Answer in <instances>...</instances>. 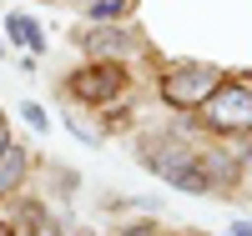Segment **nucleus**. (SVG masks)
Here are the masks:
<instances>
[{
	"mask_svg": "<svg viewBox=\"0 0 252 236\" xmlns=\"http://www.w3.org/2000/svg\"><path fill=\"white\" fill-rule=\"evenodd\" d=\"M217 71L202 66V60H187V66H177L172 76H161V101L166 105H207V96L217 91Z\"/></svg>",
	"mask_w": 252,
	"mask_h": 236,
	"instance_id": "7ed1b4c3",
	"label": "nucleus"
},
{
	"mask_svg": "<svg viewBox=\"0 0 252 236\" xmlns=\"http://www.w3.org/2000/svg\"><path fill=\"white\" fill-rule=\"evenodd\" d=\"M121 85H126V71L116 66V60H91L86 71H76L71 96H81L86 105H106V101L121 96Z\"/></svg>",
	"mask_w": 252,
	"mask_h": 236,
	"instance_id": "20e7f679",
	"label": "nucleus"
},
{
	"mask_svg": "<svg viewBox=\"0 0 252 236\" xmlns=\"http://www.w3.org/2000/svg\"><path fill=\"white\" fill-rule=\"evenodd\" d=\"M131 0H86V15L91 20H111V15H126Z\"/></svg>",
	"mask_w": 252,
	"mask_h": 236,
	"instance_id": "6e6552de",
	"label": "nucleus"
},
{
	"mask_svg": "<svg viewBox=\"0 0 252 236\" xmlns=\"http://www.w3.org/2000/svg\"><path fill=\"white\" fill-rule=\"evenodd\" d=\"M5 30H10L26 51H46V35H40V26H35L31 15H10V20H5Z\"/></svg>",
	"mask_w": 252,
	"mask_h": 236,
	"instance_id": "0eeeda50",
	"label": "nucleus"
},
{
	"mask_svg": "<svg viewBox=\"0 0 252 236\" xmlns=\"http://www.w3.org/2000/svg\"><path fill=\"white\" fill-rule=\"evenodd\" d=\"M121 236H157L152 226H131V231H121Z\"/></svg>",
	"mask_w": 252,
	"mask_h": 236,
	"instance_id": "f8f14e48",
	"label": "nucleus"
},
{
	"mask_svg": "<svg viewBox=\"0 0 252 236\" xmlns=\"http://www.w3.org/2000/svg\"><path fill=\"white\" fill-rule=\"evenodd\" d=\"M207 126L212 131H252V91L247 85H237V80H222L212 96H207Z\"/></svg>",
	"mask_w": 252,
	"mask_h": 236,
	"instance_id": "f03ea898",
	"label": "nucleus"
},
{
	"mask_svg": "<svg viewBox=\"0 0 252 236\" xmlns=\"http://www.w3.org/2000/svg\"><path fill=\"white\" fill-rule=\"evenodd\" d=\"M10 151V136H5V126H0V156H5Z\"/></svg>",
	"mask_w": 252,
	"mask_h": 236,
	"instance_id": "ddd939ff",
	"label": "nucleus"
},
{
	"mask_svg": "<svg viewBox=\"0 0 252 236\" xmlns=\"http://www.w3.org/2000/svg\"><path fill=\"white\" fill-rule=\"evenodd\" d=\"M232 236H252V221H232Z\"/></svg>",
	"mask_w": 252,
	"mask_h": 236,
	"instance_id": "9b49d317",
	"label": "nucleus"
},
{
	"mask_svg": "<svg viewBox=\"0 0 252 236\" xmlns=\"http://www.w3.org/2000/svg\"><path fill=\"white\" fill-rule=\"evenodd\" d=\"M146 171H157L161 181L192 191V196H207V191H212V171L202 166L197 151H182V146H161V151H152V156H146Z\"/></svg>",
	"mask_w": 252,
	"mask_h": 236,
	"instance_id": "f257e3e1",
	"label": "nucleus"
},
{
	"mask_svg": "<svg viewBox=\"0 0 252 236\" xmlns=\"http://www.w3.org/2000/svg\"><path fill=\"white\" fill-rule=\"evenodd\" d=\"M86 51L91 55H101V60H106V55H126V51H131V35H126V30H116V26H101V30H91L86 35Z\"/></svg>",
	"mask_w": 252,
	"mask_h": 236,
	"instance_id": "39448f33",
	"label": "nucleus"
},
{
	"mask_svg": "<svg viewBox=\"0 0 252 236\" xmlns=\"http://www.w3.org/2000/svg\"><path fill=\"white\" fill-rule=\"evenodd\" d=\"M20 181H26V151H20V146H10V151L0 156V196H10Z\"/></svg>",
	"mask_w": 252,
	"mask_h": 236,
	"instance_id": "423d86ee",
	"label": "nucleus"
},
{
	"mask_svg": "<svg viewBox=\"0 0 252 236\" xmlns=\"http://www.w3.org/2000/svg\"><path fill=\"white\" fill-rule=\"evenodd\" d=\"M26 221H31V236H61V231H56V221H51L40 206H26Z\"/></svg>",
	"mask_w": 252,
	"mask_h": 236,
	"instance_id": "1a4fd4ad",
	"label": "nucleus"
},
{
	"mask_svg": "<svg viewBox=\"0 0 252 236\" xmlns=\"http://www.w3.org/2000/svg\"><path fill=\"white\" fill-rule=\"evenodd\" d=\"M0 236H15V231H10V226H0Z\"/></svg>",
	"mask_w": 252,
	"mask_h": 236,
	"instance_id": "4468645a",
	"label": "nucleus"
},
{
	"mask_svg": "<svg viewBox=\"0 0 252 236\" xmlns=\"http://www.w3.org/2000/svg\"><path fill=\"white\" fill-rule=\"evenodd\" d=\"M20 116H26L31 126H40V131H46V126H51V116H46V111H40V105H35V101H26V105H20Z\"/></svg>",
	"mask_w": 252,
	"mask_h": 236,
	"instance_id": "9d476101",
	"label": "nucleus"
}]
</instances>
